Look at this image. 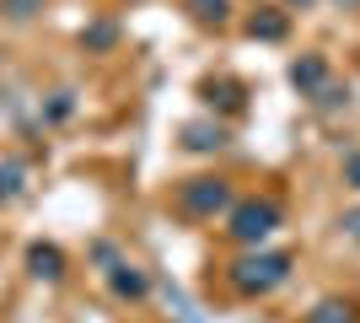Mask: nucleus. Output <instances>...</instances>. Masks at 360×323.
Returning <instances> with one entry per match:
<instances>
[{
  "instance_id": "f03ea898",
  "label": "nucleus",
  "mask_w": 360,
  "mask_h": 323,
  "mask_svg": "<svg viewBox=\"0 0 360 323\" xmlns=\"http://www.w3.org/2000/svg\"><path fill=\"white\" fill-rule=\"evenodd\" d=\"M274 227H280V205H269V200H248L231 215V232H237L242 243H264Z\"/></svg>"
},
{
  "instance_id": "20e7f679",
  "label": "nucleus",
  "mask_w": 360,
  "mask_h": 323,
  "mask_svg": "<svg viewBox=\"0 0 360 323\" xmlns=\"http://www.w3.org/2000/svg\"><path fill=\"white\" fill-rule=\"evenodd\" d=\"M113 291L119 296H146V275L129 270V264H119V270H113Z\"/></svg>"
},
{
  "instance_id": "1a4fd4ad",
  "label": "nucleus",
  "mask_w": 360,
  "mask_h": 323,
  "mask_svg": "<svg viewBox=\"0 0 360 323\" xmlns=\"http://www.w3.org/2000/svg\"><path fill=\"white\" fill-rule=\"evenodd\" d=\"M345 172H349V184L360 189V156H349V162H345Z\"/></svg>"
},
{
  "instance_id": "9d476101",
  "label": "nucleus",
  "mask_w": 360,
  "mask_h": 323,
  "mask_svg": "<svg viewBox=\"0 0 360 323\" xmlns=\"http://www.w3.org/2000/svg\"><path fill=\"white\" fill-rule=\"evenodd\" d=\"M27 6H32V0H11L6 11H11V16H27Z\"/></svg>"
},
{
  "instance_id": "423d86ee",
  "label": "nucleus",
  "mask_w": 360,
  "mask_h": 323,
  "mask_svg": "<svg viewBox=\"0 0 360 323\" xmlns=\"http://www.w3.org/2000/svg\"><path fill=\"white\" fill-rule=\"evenodd\" d=\"M253 32H264V38H280V32H285V22H280V16H264V22H253Z\"/></svg>"
},
{
  "instance_id": "0eeeda50",
  "label": "nucleus",
  "mask_w": 360,
  "mask_h": 323,
  "mask_svg": "<svg viewBox=\"0 0 360 323\" xmlns=\"http://www.w3.org/2000/svg\"><path fill=\"white\" fill-rule=\"evenodd\" d=\"M339 312H345V308H333V302H328V308H317L312 323H349V318H339Z\"/></svg>"
},
{
  "instance_id": "7ed1b4c3",
  "label": "nucleus",
  "mask_w": 360,
  "mask_h": 323,
  "mask_svg": "<svg viewBox=\"0 0 360 323\" xmlns=\"http://www.w3.org/2000/svg\"><path fill=\"white\" fill-rule=\"evenodd\" d=\"M226 200H231V189H226L221 178H194V184H183V210L188 215H215V210H226Z\"/></svg>"
},
{
  "instance_id": "6e6552de",
  "label": "nucleus",
  "mask_w": 360,
  "mask_h": 323,
  "mask_svg": "<svg viewBox=\"0 0 360 323\" xmlns=\"http://www.w3.org/2000/svg\"><path fill=\"white\" fill-rule=\"evenodd\" d=\"M317 76H323V65H312V60H307V65H296V81H307V87H312Z\"/></svg>"
},
{
  "instance_id": "39448f33",
  "label": "nucleus",
  "mask_w": 360,
  "mask_h": 323,
  "mask_svg": "<svg viewBox=\"0 0 360 323\" xmlns=\"http://www.w3.org/2000/svg\"><path fill=\"white\" fill-rule=\"evenodd\" d=\"M60 248H32V270H38V275L44 280H60Z\"/></svg>"
},
{
  "instance_id": "f257e3e1",
  "label": "nucleus",
  "mask_w": 360,
  "mask_h": 323,
  "mask_svg": "<svg viewBox=\"0 0 360 323\" xmlns=\"http://www.w3.org/2000/svg\"><path fill=\"white\" fill-rule=\"evenodd\" d=\"M285 270H290V259L285 253H253V259H242L237 270H231V286L237 291H274L280 280H285Z\"/></svg>"
}]
</instances>
